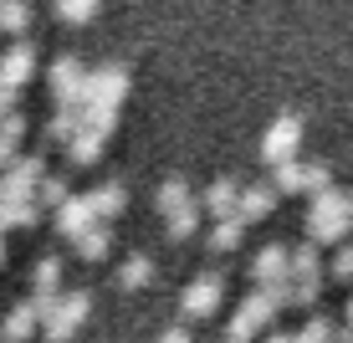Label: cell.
<instances>
[{"label": "cell", "mask_w": 353, "mask_h": 343, "mask_svg": "<svg viewBox=\"0 0 353 343\" xmlns=\"http://www.w3.org/2000/svg\"><path fill=\"white\" fill-rule=\"evenodd\" d=\"M123 92H128V67H123V62L88 72V88H82V103H77V113H82V128L113 133V124H118V103H123Z\"/></svg>", "instance_id": "cell-1"}, {"label": "cell", "mask_w": 353, "mask_h": 343, "mask_svg": "<svg viewBox=\"0 0 353 343\" xmlns=\"http://www.w3.org/2000/svg\"><path fill=\"white\" fill-rule=\"evenodd\" d=\"M348 231H353L348 195L338 190V185L323 190V195H312V210H307V241H312V246H327V241H338V246H343Z\"/></svg>", "instance_id": "cell-2"}, {"label": "cell", "mask_w": 353, "mask_h": 343, "mask_svg": "<svg viewBox=\"0 0 353 343\" xmlns=\"http://www.w3.org/2000/svg\"><path fill=\"white\" fill-rule=\"evenodd\" d=\"M88 308H92V297L82 287H72V292H62V297L52 302V308L41 313V333L52 338V343H67L72 333H77L82 323H88Z\"/></svg>", "instance_id": "cell-3"}, {"label": "cell", "mask_w": 353, "mask_h": 343, "mask_svg": "<svg viewBox=\"0 0 353 343\" xmlns=\"http://www.w3.org/2000/svg\"><path fill=\"white\" fill-rule=\"evenodd\" d=\"M272 317H276V297H272V287H256V292H251V297L236 308V317L225 323V343H251L266 323H272Z\"/></svg>", "instance_id": "cell-4"}, {"label": "cell", "mask_w": 353, "mask_h": 343, "mask_svg": "<svg viewBox=\"0 0 353 343\" xmlns=\"http://www.w3.org/2000/svg\"><path fill=\"white\" fill-rule=\"evenodd\" d=\"M41 179H46V159L36 149L31 154H16L6 164V175H0V200H31Z\"/></svg>", "instance_id": "cell-5"}, {"label": "cell", "mask_w": 353, "mask_h": 343, "mask_svg": "<svg viewBox=\"0 0 353 343\" xmlns=\"http://www.w3.org/2000/svg\"><path fill=\"white\" fill-rule=\"evenodd\" d=\"M46 82H52L57 108H77V103H82V88H88V67H82V57L62 52V57L52 62V72H46Z\"/></svg>", "instance_id": "cell-6"}, {"label": "cell", "mask_w": 353, "mask_h": 343, "mask_svg": "<svg viewBox=\"0 0 353 343\" xmlns=\"http://www.w3.org/2000/svg\"><path fill=\"white\" fill-rule=\"evenodd\" d=\"M297 144H302V118L297 113H282L272 128L261 133V159L266 164H287V159H297Z\"/></svg>", "instance_id": "cell-7"}, {"label": "cell", "mask_w": 353, "mask_h": 343, "mask_svg": "<svg viewBox=\"0 0 353 343\" xmlns=\"http://www.w3.org/2000/svg\"><path fill=\"white\" fill-rule=\"evenodd\" d=\"M221 297H225V277L221 272H200L185 287V297H179V313L185 317H210L215 308H221Z\"/></svg>", "instance_id": "cell-8"}, {"label": "cell", "mask_w": 353, "mask_h": 343, "mask_svg": "<svg viewBox=\"0 0 353 343\" xmlns=\"http://www.w3.org/2000/svg\"><path fill=\"white\" fill-rule=\"evenodd\" d=\"M31 72H36V46L31 41H16L0 57V82H6V88L21 92V82H31Z\"/></svg>", "instance_id": "cell-9"}, {"label": "cell", "mask_w": 353, "mask_h": 343, "mask_svg": "<svg viewBox=\"0 0 353 343\" xmlns=\"http://www.w3.org/2000/svg\"><path fill=\"white\" fill-rule=\"evenodd\" d=\"M287 246L282 241H266V246L256 251V262H251V277L261 282V287H276V282H287Z\"/></svg>", "instance_id": "cell-10"}, {"label": "cell", "mask_w": 353, "mask_h": 343, "mask_svg": "<svg viewBox=\"0 0 353 343\" xmlns=\"http://www.w3.org/2000/svg\"><path fill=\"white\" fill-rule=\"evenodd\" d=\"M92 226H97V215H92L88 195H72L67 205H57V231H62L67 241H77L82 231H92Z\"/></svg>", "instance_id": "cell-11"}, {"label": "cell", "mask_w": 353, "mask_h": 343, "mask_svg": "<svg viewBox=\"0 0 353 343\" xmlns=\"http://www.w3.org/2000/svg\"><path fill=\"white\" fill-rule=\"evenodd\" d=\"M36 328H41V308L26 297V302H16V308L6 313V323H0V338H10V343H21V338H31Z\"/></svg>", "instance_id": "cell-12"}, {"label": "cell", "mask_w": 353, "mask_h": 343, "mask_svg": "<svg viewBox=\"0 0 353 343\" xmlns=\"http://www.w3.org/2000/svg\"><path fill=\"white\" fill-rule=\"evenodd\" d=\"M236 200H241V185H236L230 175H221V179H210V190H205L200 210H210L215 220H225V215H236Z\"/></svg>", "instance_id": "cell-13"}, {"label": "cell", "mask_w": 353, "mask_h": 343, "mask_svg": "<svg viewBox=\"0 0 353 343\" xmlns=\"http://www.w3.org/2000/svg\"><path fill=\"white\" fill-rule=\"evenodd\" d=\"M318 292H323V282H297V277H287V282H276V287H272V297H276V313H282V308H312V302H318Z\"/></svg>", "instance_id": "cell-14"}, {"label": "cell", "mask_w": 353, "mask_h": 343, "mask_svg": "<svg viewBox=\"0 0 353 343\" xmlns=\"http://www.w3.org/2000/svg\"><path fill=\"white\" fill-rule=\"evenodd\" d=\"M272 205H276V190L272 185H241V200H236V215L246 220H261V215H272Z\"/></svg>", "instance_id": "cell-15"}, {"label": "cell", "mask_w": 353, "mask_h": 343, "mask_svg": "<svg viewBox=\"0 0 353 343\" xmlns=\"http://www.w3.org/2000/svg\"><path fill=\"white\" fill-rule=\"evenodd\" d=\"M88 205H92V215L108 226V215H118V210L128 205V190H123V179H103V185H97V190L88 195Z\"/></svg>", "instance_id": "cell-16"}, {"label": "cell", "mask_w": 353, "mask_h": 343, "mask_svg": "<svg viewBox=\"0 0 353 343\" xmlns=\"http://www.w3.org/2000/svg\"><path fill=\"white\" fill-rule=\"evenodd\" d=\"M26 113H21V108H16V113H6V118H0V169H6L10 164V159H16V149H21V139H26Z\"/></svg>", "instance_id": "cell-17"}, {"label": "cell", "mask_w": 353, "mask_h": 343, "mask_svg": "<svg viewBox=\"0 0 353 343\" xmlns=\"http://www.w3.org/2000/svg\"><path fill=\"white\" fill-rule=\"evenodd\" d=\"M318 272H323V256H318V246H312V241H302V246L287 256V277H297V282H323Z\"/></svg>", "instance_id": "cell-18"}, {"label": "cell", "mask_w": 353, "mask_h": 343, "mask_svg": "<svg viewBox=\"0 0 353 343\" xmlns=\"http://www.w3.org/2000/svg\"><path fill=\"white\" fill-rule=\"evenodd\" d=\"M103 139H108V133L77 124V133H72V144H67V159H72V164H92V159L103 154Z\"/></svg>", "instance_id": "cell-19"}, {"label": "cell", "mask_w": 353, "mask_h": 343, "mask_svg": "<svg viewBox=\"0 0 353 343\" xmlns=\"http://www.w3.org/2000/svg\"><path fill=\"white\" fill-rule=\"evenodd\" d=\"M77 124H82V113H77V108H57V113L46 118L41 139H46V144H62V149H67V144H72V133H77Z\"/></svg>", "instance_id": "cell-20"}, {"label": "cell", "mask_w": 353, "mask_h": 343, "mask_svg": "<svg viewBox=\"0 0 353 343\" xmlns=\"http://www.w3.org/2000/svg\"><path fill=\"white\" fill-rule=\"evenodd\" d=\"M190 205H194L190 185H185L179 175H169L164 185H159V210H164V215H179V210H190Z\"/></svg>", "instance_id": "cell-21"}, {"label": "cell", "mask_w": 353, "mask_h": 343, "mask_svg": "<svg viewBox=\"0 0 353 343\" xmlns=\"http://www.w3.org/2000/svg\"><path fill=\"white\" fill-rule=\"evenodd\" d=\"M72 246H77V256H88V262H103L108 246H113V231H108L103 220H97V226H92V231H82V236L72 241Z\"/></svg>", "instance_id": "cell-22"}, {"label": "cell", "mask_w": 353, "mask_h": 343, "mask_svg": "<svg viewBox=\"0 0 353 343\" xmlns=\"http://www.w3.org/2000/svg\"><path fill=\"white\" fill-rule=\"evenodd\" d=\"M272 190H287V195H307V164L302 159H287V164H276V179Z\"/></svg>", "instance_id": "cell-23"}, {"label": "cell", "mask_w": 353, "mask_h": 343, "mask_svg": "<svg viewBox=\"0 0 353 343\" xmlns=\"http://www.w3.org/2000/svg\"><path fill=\"white\" fill-rule=\"evenodd\" d=\"M26 26H31V6H26V0H6V6H0V31L21 41Z\"/></svg>", "instance_id": "cell-24"}, {"label": "cell", "mask_w": 353, "mask_h": 343, "mask_svg": "<svg viewBox=\"0 0 353 343\" xmlns=\"http://www.w3.org/2000/svg\"><path fill=\"white\" fill-rule=\"evenodd\" d=\"M241 236H246V220H241V215H225V220H215V226H210V246L215 251L241 246Z\"/></svg>", "instance_id": "cell-25"}, {"label": "cell", "mask_w": 353, "mask_h": 343, "mask_svg": "<svg viewBox=\"0 0 353 343\" xmlns=\"http://www.w3.org/2000/svg\"><path fill=\"white\" fill-rule=\"evenodd\" d=\"M36 205H46V210H57V205H67L72 200V190H67V175H46L41 185H36V195H31Z\"/></svg>", "instance_id": "cell-26"}, {"label": "cell", "mask_w": 353, "mask_h": 343, "mask_svg": "<svg viewBox=\"0 0 353 343\" xmlns=\"http://www.w3.org/2000/svg\"><path fill=\"white\" fill-rule=\"evenodd\" d=\"M149 277H154V262H149V256H143V251H133L128 262L118 266V282H123L128 292H133V287H143V282H149Z\"/></svg>", "instance_id": "cell-27"}, {"label": "cell", "mask_w": 353, "mask_h": 343, "mask_svg": "<svg viewBox=\"0 0 353 343\" xmlns=\"http://www.w3.org/2000/svg\"><path fill=\"white\" fill-rule=\"evenodd\" d=\"M194 231H200V205H190V210L169 215V236H174V241H190Z\"/></svg>", "instance_id": "cell-28"}, {"label": "cell", "mask_w": 353, "mask_h": 343, "mask_svg": "<svg viewBox=\"0 0 353 343\" xmlns=\"http://www.w3.org/2000/svg\"><path fill=\"white\" fill-rule=\"evenodd\" d=\"M57 16L72 21V26H77V21H92L97 16V0H57Z\"/></svg>", "instance_id": "cell-29"}, {"label": "cell", "mask_w": 353, "mask_h": 343, "mask_svg": "<svg viewBox=\"0 0 353 343\" xmlns=\"http://www.w3.org/2000/svg\"><path fill=\"white\" fill-rule=\"evenodd\" d=\"M323 190H333V164H327V159H312L307 164V195H323Z\"/></svg>", "instance_id": "cell-30"}, {"label": "cell", "mask_w": 353, "mask_h": 343, "mask_svg": "<svg viewBox=\"0 0 353 343\" xmlns=\"http://www.w3.org/2000/svg\"><path fill=\"white\" fill-rule=\"evenodd\" d=\"M292 343H333V328H327L323 317H307V323L292 333Z\"/></svg>", "instance_id": "cell-31"}, {"label": "cell", "mask_w": 353, "mask_h": 343, "mask_svg": "<svg viewBox=\"0 0 353 343\" xmlns=\"http://www.w3.org/2000/svg\"><path fill=\"white\" fill-rule=\"evenodd\" d=\"M333 277H353V241H343L333 256Z\"/></svg>", "instance_id": "cell-32"}, {"label": "cell", "mask_w": 353, "mask_h": 343, "mask_svg": "<svg viewBox=\"0 0 353 343\" xmlns=\"http://www.w3.org/2000/svg\"><path fill=\"white\" fill-rule=\"evenodd\" d=\"M154 343H194V338H190V328H185V323H179V328H164V333H159V338H154Z\"/></svg>", "instance_id": "cell-33"}, {"label": "cell", "mask_w": 353, "mask_h": 343, "mask_svg": "<svg viewBox=\"0 0 353 343\" xmlns=\"http://www.w3.org/2000/svg\"><path fill=\"white\" fill-rule=\"evenodd\" d=\"M261 343H292V333H266Z\"/></svg>", "instance_id": "cell-34"}, {"label": "cell", "mask_w": 353, "mask_h": 343, "mask_svg": "<svg viewBox=\"0 0 353 343\" xmlns=\"http://www.w3.org/2000/svg\"><path fill=\"white\" fill-rule=\"evenodd\" d=\"M0 262H6V236H0Z\"/></svg>", "instance_id": "cell-35"}, {"label": "cell", "mask_w": 353, "mask_h": 343, "mask_svg": "<svg viewBox=\"0 0 353 343\" xmlns=\"http://www.w3.org/2000/svg\"><path fill=\"white\" fill-rule=\"evenodd\" d=\"M348 215H353V195H348Z\"/></svg>", "instance_id": "cell-36"}, {"label": "cell", "mask_w": 353, "mask_h": 343, "mask_svg": "<svg viewBox=\"0 0 353 343\" xmlns=\"http://www.w3.org/2000/svg\"><path fill=\"white\" fill-rule=\"evenodd\" d=\"M0 6H6V0H0Z\"/></svg>", "instance_id": "cell-37"}]
</instances>
